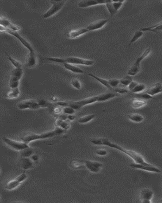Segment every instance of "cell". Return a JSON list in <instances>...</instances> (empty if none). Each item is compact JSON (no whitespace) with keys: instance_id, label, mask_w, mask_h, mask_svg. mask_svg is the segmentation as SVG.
Listing matches in <instances>:
<instances>
[{"instance_id":"cell-8","label":"cell","mask_w":162,"mask_h":203,"mask_svg":"<svg viewBox=\"0 0 162 203\" xmlns=\"http://www.w3.org/2000/svg\"><path fill=\"white\" fill-rule=\"evenodd\" d=\"M27 178V175L23 173L15 179H12L6 183L5 188L7 190H12L19 186L21 182L24 181Z\"/></svg>"},{"instance_id":"cell-19","label":"cell","mask_w":162,"mask_h":203,"mask_svg":"<svg viewBox=\"0 0 162 203\" xmlns=\"http://www.w3.org/2000/svg\"><path fill=\"white\" fill-rule=\"evenodd\" d=\"M88 75L92 77V78L95 79V80H97L98 81H99L100 83L103 84V86H105L106 87H107L110 91L113 92H116V87L114 89L113 87H111V86L109 85V83H108V80H106V79H104L97 77V76H96L95 75H93V74L88 73Z\"/></svg>"},{"instance_id":"cell-46","label":"cell","mask_w":162,"mask_h":203,"mask_svg":"<svg viewBox=\"0 0 162 203\" xmlns=\"http://www.w3.org/2000/svg\"><path fill=\"white\" fill-rule=\"evenodd\" d=\"M137 83H138V82L132 81L129 84V85L128 86V89L130 91H131L135 87V86H136L137 84Z\"/></svg>"},{"instance_id":"cell-31","label":"cell","mask_w":162,"mask_h":203,"mask_svg":"<svg viewBox=\"0 0 162 203\" xmlns=\"http://www.w3.org/2000/svg\"><path fill=\"white\" fill-rule=\"evenodd\" d=\"M33 152V149L29 147L21 151L20 154L22 157H28L32 155Z\"/></svg>"},{"instance_id":"cell-4","label":"cell","mask_w":162,"mask_h":203,"mask_svg":"<svg viewBox=\"0 0 162 203\" xmlns=\"http://www.w3.org/2000/svg\"><path fill=\"white\" fill-rule=\"evenodd\" d=\"M52 6L43 16V18H47L58 12L65 5V1H51Z\"/></svg>"},{"instance_id":"cell-18","label":"cell","mask_w":162,"mask_h":203,"mask_svg":"<svg viewBox=\"0 0 162 203\" xmlns=\"http://www.w3.org/2000/svg\"><path fill=\"white\" fill-rule=\"evenodd\" d=\"M88 32H89V30L87 29L86 27L78 28V29L73 30L72 31H70L68 33V36L69 37L71 38H75L78 36L85 34Z\"/></svg>"},{"instance_id":"cell-28","label":"cell","mask_w":162,"mask_h":203,"mask_svg":"<svg viewBox=\"0 0 162 203\" xmlns=\"http://www.w3.org/2000/svg\"><path fill=\"white\" fill-rule=\"evenodd\" d=\"M95 117V114H88L83 116L80 118L78 120V122L80 123H88L93 119H94Z\"/></svg>"},{"instance_id":"cell-27","label":"cell","mask_w":162,"mask_h":203,"mask_svg":"<svg viewBox=\"0 0 162 203\" xmlns=\"http://www.w3.org/2000/svg\"><path fill=\"white\" fill-rule=\"evenodd\" d=\"M20 91L18 87L15 89H11L6 94V97L8 98H15L18 97Z\"/></svg>"},{"instance_id":"cell-1","label":"cell","mask_w":162,"mask_h":203,"mask_svg":"<svg viewBox=\"0 0 162 203\" xmlns=\"http://www.w3.org/2000/svg\"><path fill=\"white\" fill-rule=\"evenodd\" d=\"M91 142L94 145H106L108 147L113 148L116 149L124 153L129 157L133 159L134 162L138 164H143V165H150L144 159L140 154L135 152L133 150H129L122 147L121 146L118 145L117 144L114 143L110 141L108 139L106 138H94L91 140Z\"/></svg>"},{"instance_id":"cell-44","label":"cell","mask_w":162,"mask_h":203,"mask_svg":"<svg viewBox=\"0 0 162 203\" xmlns=\"http://www.w3.org/2000/svg\"><path fill=\"white\" fill-rule=\"evenodd\" d=\"M38 103H39L40 107H51L53 105V104L50 103L48 101L43 100H40V101H38Z\"/></svg>"},{"instance_id":"cell-34","label":"cell","mask_w":162,"mask_h":203,"mask_svg":"<svg viewBox=\"0 0 162 203\" xmlns=\"http://www.w3.org/2000/svg\"><path fill=\"white\" fill-rule=\"evenodd\" d=\"M106 5L111 16H114L115 14L116 13V11L114 10V8L113 7L112 3H111V1L106 0Z\"/></svg>"},{"instance_id":"cell-10","label":"cell","mask_w":162,"mask_h":203,"mask_svg":"<svg viewBox=\"0 0 162 203\" xmlns=\"http://www.w3.org/2000/svg\"><path fill=\"white\" fill-rule=\"evenodd\" d=\"M130 166L132 168L135 169H140L144 171H149L151 172L154 173H161L160 169L158 168L155 167V166L152 165L151 164L150 165H143V164H138V163H132L130 165Z\"/></svg>"},{"instance_id":"cell-15","label":"cell","mask_w":162,"mask_h":203,"mask_svg":"<svg viewBox=\"0 0 162 203\" xmlns=\"http://www.w3.org/2000/svg\"><path fill=\"white\" fill-rule=\"evenodd\" d=\"M106 3V0H87L82 1L79 2L78 6L80 8H86V7L96 5L98 4Z\"/></svg>"},{"instance_id":"cell-12","label":"cell","mask_w":162,"mask_h":203,"mask_svg":"<svg viewBox=\"0 0 162 203\" xmlns=\"http://www.w3.org/2000/svg\"><path fill=\"white\" fill-rule=\"evenodd\" d=\"M154 193L152 190L149 188L142 190L140 193V199L141 202L143 203H150Z\"/></svg>"},{"instance_id":"cell-40","label":"cell","mask_w":162,"mask_h":203,"mask_svg":"<svg viewBox=\"0 0 162 203\" xmlns=\"http://www.w3.org/2000/svg\"><path fill=\"white\" fill-rule=\"evenodd\" d=\"M108 81L111 87H113L114 89L118 87L120 84V80L117 79H111L108 80Z\"/></svg>"},{"instance_id":"cell-25","label":"cell","mask_w":162,"mask_h":203,"mask_svg":"<svg viewBox=\"0 0 162 203\" xmlns=\"http://www.w3.org/2000/svg\"><path fill=\"white\" fill-rule=\"evenodd\" d=\"M128 117L130 120L135 123H140L144 120V117L142 115L138 113L130 114L128 115Z\"/></svg>"},{"instance_id":"cell-17","label":"cell","mask_w":162,"mask_h":203,"mask_svg":"<svg viewBox=\"0 0 162 203\" xmlns=\"http://www.w3.org/2000/svg\"><path fill=\"white\" fill-rule=\"evenodd\" d=\"M0 23H1V26H2L6 29L11 30L12 31H17L20 30V27H19L16 26L15 24H12L10 21L4 17H1Z\"/></svg>"},{"instance_id":"cell-43","label":"cell","mask_w":162,"mask_h":203,"mask_svg":"<svg viewBox=\"0 0 162 203\" xmlns=\"http://www.w3.org/2000/svg\"><path fill=\"white\" fill-rule=\"evenodd\" d=\"M71 84L73 87H75V89H80L81 88V84L80 82L77 79H73L71 81Z\"/></svg>"},{"instance_id":"cell-47","label":"cell","mask_w":162,"mask_h":203,"mask_svg":"<svg viewBox=\"0 0 162 203\" xmlns=\"http://www.w3.org/2000/svg\"><path fill=\"white\" fill-rule=\"evenodd\" d=\"M32 159H33V160H38V155H36V154H34V155H32Z\"/></svg>"},{"instance_id":"cell-16","label":"cell","mask_w":162,"mask_h":203,"mask_svg":"<svg viewBox=\"0 0 162 203\" xmlns=\"http://www.w3.org/2000/svg\"><path fill=\"white\" fill-rule=\"evenodd\" d=\"M37 63V60H36V54L34 51L31 52L29 51V53L28 54L26 58V67L32 68L34 67Z\"/></svg>"},{"instance_id":"cell-33","label":"cell","mask_w":162,"mask_h":203,"mask_svg":"<svg viewBox=\"0 0 162 203\" xmlns=\"http://www.w3.org/2000/svg\"><path fill=\"white\" fill-rule=\"evenodd\" d=\"M143 35V32L141 30H139V31H137L135 32V34L133 35V37L130 40L129 43V45L134 43V42L137 40L138 39H139Z\"/></svg>"},{"instance_id":"cell-2","label":"cell","mask_w":162,"mask_h":203,"mask_svg":"<svg viewBox=\"0 0 162 203\" xmlns=\"http://www.w3.org/2000/svg\"><path fill=\"white\" fill-rule=\"evenodd\" d=\"M64 130H63V128H61L60 127L59 128L57 127L54 131H47L46 133L40 134L32 133H28L22 137L21 140L22 141L28 144L29 143V142L35 141V140L51 138L55 136V135H59V134L63 133Z\"/></svg>"},{"instance_id":"cell-39","label":"cell","mask_w":162,"mask_h":203,"mask_svg":"<svg viewBox=\"0 0 162 203\" xmlns=\"http://www.w3.org/2000/svg\"><path fill=\"white\" fill-rule=\"evenodd\" d=\"M124 2V1H111V3H112L113 7L114 8V10L116 11L117 12L123 5Z\"/></svg>"},{"instance_id":"cell-45","label":"cell","mask_w":162,"mask_h":203,"mask_svg":"<svg viewBox=\"0 0 162 203\" xmlns=\"http://www.w3.org/2000/svg\"><path fill=\"white\" fill-rule=\"evenodd\" d=\"M96 154H97V155H100V156H104L108 154V152L105 149H97L96 150Z\"/></svg>"},{"instance_id":"cell-42","label":"cell","mask_w":162,"mask_h":203,"mask_svg":"<svg viewBox=\"0 0 162 203\" xmlns=\"http://www.w3.org/2000/svg\"><path fill=\"white\" fill-rule=\"evenodd\" d=\"M62 111L64 114L69 115L73 114L76 112L75 110L70 106H65L63 108Z\"/></svg>"},{"instance_id":"cell-5","label":"cell","mask_w":162,"mask_h":203,"mask_svg":"<svg viewBox=\"0 0 162 203\" xmlns=\"http://www.w3.org/2000/svg\"><path fill=\"white\" fill-rule=\"evenodd\" d=\"M1 32H2V31L6 32H7L8 34L12 35L14 36L16 38L18 39L19 40L21 43H22V44L29 51H31V52L34 51V50L32 48V46H31V44L24 38L21 37L17 32V31H12V30H11L8 29H6V28L2 26H1Z\"/></svg>"},{"instance_id":"cell-41","label":"cell","mask_w":162,"mask_h":203,"mask_svg":"<svg viewBox=\"0 0 162 203\" xmlns=\"http://www.w3.org/2000/svg\"><path fill=\"white\" fill-rule=\"evenodd\" d=\"M7 56H8V58L9 60V61L12 63V65H13L15 67V68H21V67H22L21 64L18 61H17V60H16L15 59L13 58L12 57L10 56L9 55H7Z\"/></svg>"},{"instance_id":"cell-30","label":"cell","mask_w":162,"mask_h":203,"mask_svg":"<svg viewBox=\"0 0 162 203\" xmlns=\"http://www.w3.org/2000/svg\"><path fill=\"white\" fill-rule=\"evenodd\" d=\"M120 84L122 86H127L129 85V84L133 81L132 76L128 75L123 78L120 79Z\"/></svg>"},{"instance_id":"cell-37","label":"cell","mask_w":162,"mask_h":203,"mask_svg":"<svg viewBox=\"0 0 162 203\" xmlns=\"http://www.w3.org/2000/svg\"><path fill=\"white\" fill-rule=\"evenodd\" d=\"M71 166L74 169H81L85 167V163L83 164L82 162L78 161V160H74L71 162Z\"/></svg>"},{"instance_id":"cell-49","label":"cell","mask_w":162,"mask_h":203,"mask_svg":"<svg viewBox=\"0 0 162 203\" xmlns=\"http://www.w3.org/2000/svg\"><path fill=\"white\" fill-rule=\"evenodd\" d=\"M159 202H160V203H162V199H161V200H160L159 201Z\"/></svg>"},{"instance_id":"cell-3","label":"cell","mask_w":162,"mask_h":203,"mask_svg":"<svg viewBox=\"0 0 162 203\" xmlns=\"http://www.w3.org/2000/svg\"><path fill=\"white\" fill-rule=\"evenodd\" d=\"M151 50H152L151 48H147L145 50V51L143 52L142 54L140 56H139L138 58H137V60H136L132 66L128 71V75L132 76L136 75L139 72L140 70V63H141V62L147 56H148L150 55V53L151 52Z\"/></svg>"},{"instance_id":"cell-24","label":"cell","mask_w":162,"mask_h":203,"mask_svg":"<svg viewBox=\"0 0 162 203\" xmlns=\"http://www.w3.org/2000/svg\"><path fill=\"white\" fill-rule=\"evenodd\" d=\"M147 104V102L144 100L138 99L136 97H134L131 101V106L134 108H139L145 106Z\"/></svg>"},{"instance_id":"cell-23","label":"cell","mask_w":162,"mask_h":203,"mask_svg":"<svg viewBox=\"0 0 162 203\" xmlns=\"http://www.w3.org/2000/svg\"><path fill=\"white\" fill-rule=\"evenodd\" d=\"M20 164L21 167L24 170L30 169L33 166L32 161L27 157H22V159H21Z\"/></svg>"},{"instance_id":"cell-38","label":"cell","mask_w":162,"mask_h":203,"mask_svg":"<svg viewBox=\"0 0 162 203\" xmlns=\"http://www.w3.org/2000/svg\"><path fill=\"white\" fill-rule=\"evenodd\" d=\"M45 60L47 61L55 62L57 63H65V59L63 58H44Z\"/></svg>"},{"instance_id":"cell-20","label":"cell","mask_w":162,"mask_h":203,"mask_svg":"<svg viewBox=\"0 0 162 203\" xmlns=\"http://www.w3.org/2000/svg\"><path fill=\"white\" fill-rule=\"evenodd\" d=\"M118 94L116 92H106L103 94H100L98 95V102H103V101H107L108 100L116 97L118 96Z\"/></svg>"},{"instance_id":"cell-6","label":"cell","mask_w":162,"mask_h":203,"mask_svg":"<svg viewBox=\"0 0 162 203\" xmlns=\"http://www.w3.org/2000/svg\"><path fill=\"white\" fill-rule=\"evenodd\" d=\"M3 140L7 145L15 150L21 151L24 149L29 147L28 144L24 142L17 141L15 140H12L6 137H4Z\"/></svg>"},{"instance_id":"cell-35","label":"cell","mask_w":162,"mask_h":203,"mask_svg":"<svg viewBox=\"0 0 162 203\" xmlns=\"http://www.w3.org/2000/svg\"><path fill=\"white\" fill-rule=\"evenodd\" d=\"M57 125L60 128H63V130H67L69 128L70 125L67 121H65L62 120H58L56 121Z\"/></svg>"},{"instance_id":"cell-29","label":"cell","mask_w":162,"mask_h":203,"mask_svg":"<svg viewBox=\"0 0 162 203\" xmlns=\"http://www.w3.org/2000/svg\"><path fill=\"white\" fill-rule=\"evenodd\" d=\"M23 75V70L22 68H15L12 70L11 74V76L17 77L21 79Z\"/></svg>"},{"instance_id":"cell-26","label":"cell","mask_w":162,"mask_h":203,"mask_svg":"<svg viewBox=\"0 0 162 203\" xmlns=\"http://www.w3.org/2000/svg\"><path fill=\"white\" fill-rule=\"evenodd\" d=\"M21 79L17 77L11 76L10 78L9 82V86L11 89H15L18 87L19 84V80Z\"/></svg>"},{"instance_id":"cell-36","label":"cell","mask_w":162,"mask_h":203,"mask_svg":"<svg viewBox=\"0 0 162 203\" xmlns=\"http://www.w3.org/2000/svg\"><path fill=\"white\" fill-rule=\"evenodd\" d=\"M134 97L138 99H142V100H150V99H153L152 96L149 95V94H147L146 92L141 93V94H135Z\"/></svg>"},{"instance_id":"cell-11","label":"cell","mask_w":162,"mask_h":203,"mask_svg":"<svg viewBox=\"0 0 162 203\" xmlns=\"http://www.w3.org/2000/svg\"><path fill=\"white\" fill-rule=\"evenodd\" d=\"M84 163L85 167L93 173L98 172L103 166L101 162L93 160H86Z\"/></svg>"},{"instance_id":"cell-14","label":"cell","mask_w":162,"mask_h":203,"mask_svg":"<svg viewBox=\"0 0 162 203\" xmlns=\"http://www.w3.org/2000/svg\"><path fill=\"white\" fill-rule=\"evenodd\" d=\"M145 92L152 97L157 94L162 92V84L159 82H156L152 84Z\"/></svg>"},{"instance_id":"cell-13","label":"cell","mask_w":162,"mask_h":203,"mask_svg":"<svg viewBox=\"0 0 162 203\" xmlns=\"http://www.w3.org/2000/svg\"><path fill=\"white\" fill-rule=\"evenodd\" d=\"M108 22V19H99L91 22L86 28L89 31H94L102 28Z\"/></svg>"},{"instance_id":"cell-22","label":"cell","mask_w":162,"mask_h":203,"mask_svg":"<svg viewBox=\"0 0 162 203\" xmlns=\"http://www.w3.org/2000/svg\"><path fill=\"white\" fill-rule=\"evenodd\" d=\"M63 65L65 68L67 69V70L70 71L71 72H73V73L81 74L84 73V71L83 70H82L80 68L77 67V66L72 65V64L65 63H63Z\"/></svg>"},{"instance_id":"cell-48","label":"cell","mask_w":162,"mask_h":203,"mask_svg":"<svg viewBox=\"0 0 162 203\" xmlns=\"http://www.w3.org/2000/svg\"><path fill=\"white\" fill-rule=\"evenodd\" d=\"M68 118L70 120H73L75 118V116H73L72 115H70V116H68Z\"/></svg>"},{"instance_id":"cell-21","label":"cell","mask_w":162,"mask_h":203,"mask_svg":"<svg viewBox=\"0 0 162 203\" xmlns=\"http://www.w3.org/2000/svg\"><path fill=\"white\" fill-rule=\"evenodd\" d=\"M143 32L150 31L154 32H159L162 31V21L158 24L150 27H144L140 30Z\"/></svg>"},{"instance_id":"cell-7","label":"cell","mask_w":162,"mask_h":203,"mask_svg":"<svg viewBox=\"0 0 162 203\" xmlns=\"http://www.w3.org/2000/svg\"><path fill=\"white\" fill-rule=\"evenodd\" d=\"M17 107L20 110L26 109H37L40 107L38 102L34 100H26L21 101L17 105Z\"/></svg>"},{"instance_id":"cell-32","label":"cell","mask_w":162,"mask_h":203,"mask_svg":"<svg viewBox=\"0 0 162 203\" xmlns=\"http://www.w3.org/2000/svg\"><path fill=\"white\" fill-rule=\"evenodd\" d=\"M145 87H146V86L144 84L138 83L137 84L136 86H135V87L132 90L131 92L134 94L141 92L145 89Z\"/></svg>"},{"instance_id":"cell-9","label":"cell","mask_w":162,"mask_h":203,"mask_svg":"<svg viewBox=\"0 0 162 203\" xmlns=\"http://www.w3.org/2000/svg\"><path fill=\"white\" fill-rule=\"evenodd\" d=\"M65 63H70V64L91 66L94 63V61L93 60L80 58L77 57H67V58H65Z\"/></svg>"}]
</instances>
